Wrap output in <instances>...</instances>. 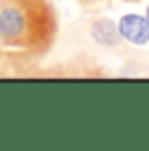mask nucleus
Segmentation results:
<instances>
[{
    "label": "nucleus",
    "instance_id": "obj_2",
    "mask_svg": "<svg viewBox=\"0 0 149 151\" xmlns=\"http://www.w3.org/2000/svg\"><path fill=\"white\" fill-rule=\"evenodd\" d=\"M119 33L123 40L143 46L149 42V20L140 15H125L119 22Z\"/></svg>",
    "mask_w": 149,
    "mask_h": 151
},
{
    "label": "nucleus",
    "instance_id": "obj_3",
    "mask_svg": "<svg viewBox=\"0 0 149 151\" xmlns=\"http://www.w3.org/2000/svg\"><path fill=\"white\" fill-rule=\"evenodd\" d=\"M92 29V37H94L96 44L101 46H119L121 44V33H119V27L110 20H94L90 24Z\"/></svg>",
    "mask_w": 149,
    "mask_h": 151
},
{
    "label": "nucleus",
    "instance_id": "obj_5",
    "mask_svg": "<svg viewBox=\"0 0 149 151\" xmlns=\"http://www.w3.org/2000/svg\"><path fill=\"white\" fill-rule=\"evenodd\" d=\"M125 2H140V0H125Z\"/></svg>",
    "mask_w": 149,
    "mask_h": 151
},
{
    "label": "nucleus",
    "instance_id": "obj_4",
    "mask_svg": "<svg viewBox=\"0 0 149 151\" xmlns=\"http://www.w3.org/2000/svg\"><path fill=\"white\" fill-rule=\"evenodd\" d=\"M79 2H83V4H92V2H96V0H79Z\"/></svg>",
    "mask_w": 149,
    "mask_h": 151
},
{
    "label": "nucleus",
    "instance_id": "obj_6",
    "mask_svg": "<svg viewBox=\"0 0 149 151\" xmlns=\"http://www.w3.org/2000/svg\"><path fill=\"white\" fill-rule=\"evenodd\" d=\"M147 20H149V7H147Z\"/></svg>",
    "mask_w": 149,
    "mask_h": 151
},
{
    "label": "nucleus",
    "instance_id": "obj_1",
    "mask_svg": "<svg viewBox=\"0 0 149 151\" xmlns=\"http://www.w3.org/2000/svg\"><path fill=\"white\" fill-rule=\"evenodd\" d=\"M59 31L50 0H0V57L13 64L42 59Z\"/></svg>",
    "mask_w": 149,
    "mask_h": 151
}]
</instances>
